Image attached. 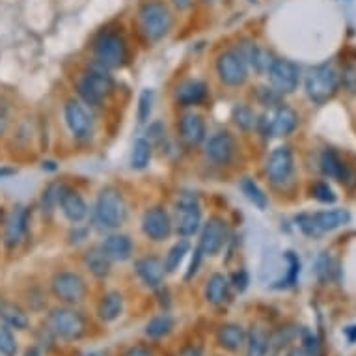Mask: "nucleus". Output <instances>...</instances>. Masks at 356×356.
Returning <instances> with one entry per match:
<instances>
[{"instance_id":"obj_1","label":"nucleus","mask_w":356,"mask_h":356,"mask_svg":"<svg viewBox=\"0 0 356 356\" xmlns=\"http://www.w3.org/2000/svg\"><path fill=\"white\" fill-rule=\"evenodd\" d=\"M127 218V205L122 193L114 187H105L95 200L94 224L97 229L112 232L122 226Z\"/></svg>"},{"instance_id":"obj_2","label":"nucleus","mask_w":356,"mask_h":356,"mask_svg":"<svg viewBox=\"0 0 356 356\" xmlns=\"http://www.w3.org/2000/svg\"><path fill=\"white\" fill-rule=\"evenodd\" d=\"M306 94L316 105H325L328 99H332L339 88V75L334 70V65L321 64L312 67L304 81Z\"/></svg>"},{"instance_id":"obj_3","label":"nucleus","mask_w":356,"mask_h":356,"mask_svg":"<svg viewBox=\"0 0 356 356\" xmlns=\"http://www.w3.org/2000/svg\"><path fill=\"white\" fill-rule=\"evenodd\" d=\"M298 228L308 237H319L323 234L347 226L350 222V213L347 209H327L317 213H302L297 216Z\"/></svg>"},{"instance_id":"obj_4","label":"nucleus","mask_w":356,"mask_h":356,"mask_svg":"<svg viewBox=\"0 0 356 356\" xmlns=\"http://www.w3.org/2000/svg\"><path fill=\"white\" fill-rule=\"evenodd\" d=\"M76 90H79V95L86 101L88 105L99 106L112 94L114 81L106 73L105 67L99 65V67H92V70L84 73L81 81L76 82Z\"/></svg>"},{"instance_id":"obj_5","label":"nucleus","mask_w":356,"mask_h":356,"mask_svg":"<svg viewBox=\"0 0 356 356\" xmlns=\"http://www.w3.org/2000/svg\"><path fill=\"white\" fill-rule=\"evenodd\" d=\"M175 234L181 237H191L200 229L202 224V209L200 200L194 193H183L175 200V216L174 220Z\"/></svg>"},{"instance_id":"obj_6","label":"nucleus","mask_w":356,"mask_h":356,"mask_svg":"<svg viewBox=\"0 0 356 356\" xmlns=\"http://www.w3.org/2000/svg\"><path fill=\"white\" fill-rule=\"evenodd\" d=\"M47 327L56 338L75 341L86 334V319L76 309L54 308L47 316Z\"/></svg>"},{"instance_id":"obj_7","label":"nucleus","mask_w":356,"mask_h":356,"mask_svg":"<svg viewBox=\"0 0 356 356\" xmlns=\"http://www.w3.org/2000/svg\"><path fill=\"white\" fill-rule=\"evenodd\" d=\"M140 29L149 41L163 40L172 29V13L163 2L149 0L140 8Z\"/></svg>"},{"instance_id":"obj_8","label":"nucleus","mask_w":356,"mask_h":356,"mask_svg":"<svg viewBox=\"0 0 356 356\" xmlns=\"http://www.w3.org/2000/svg\"><path fill=\"white\" fill-rule=\"evenodd\" d=\"M94 54L97 64L105 70L122 67L127 60V45L122 35L116 32H103L94 41Z\"/></svg>"},{"instance_id":"obj_9","label":"nucleus","mask_w":356,"mask_h":356,"mask_svg":"<svg viewBox=\"0 0 356 356\" xmlns=\"http://www.w3.org/2000/svg\"><path fill=\"white\" fill-rule=\"evenodd\" d=\"M51 289H53L54 297L65 304H81L88 293L84 278L79 273H71V270L56 273L51 282Z\"/></svg>"},{"instance_id":"obj_10","label":"nucleus","mask_w":356,"mask_h":356,"mask_svg":"<svg viewBox=\"0 0 356 356\" xmlns=\"http://www.w3.org/2000/svg\"><path fill=\"white\" fill-rule=\"evenodd\" d=\"M216 73L228 86H241L248 76V65L237 51H226L216 60Z\"/></svg>"},{"instance_id":"obj_11","label":"nucleus","mask_w":356,"mask_h":356,"mask_svg":"<svg viewBox=\"0 0 356 356\" xmlns=\"http://www.w3.org/2000/svg\"><path fill=\"white\" fill-rule=\"evenodd\" d=\"M65 123L70 127L71 135L79 140H88L94 133V118L88 112V108L82 103L75 99H70L64 106Z\"/></svg>"},{"instance_id":"obj_12","label":"nucleus","mask_w":356,"mask_h":356,"mask_svg":"<svg viewBox=\"0 0 356 356\" xmlns=\"http://www.w3.org/2000/svg\"><path fill=\"white\" fill-rule=\"evenodd\" d=\"M267 75H269V81L273 84V90H276L280 95H286L293 94L297 90L300 71L289 60L276 58Z\"/></svg>"},{"instance_id":"obj_13","label":"nucleus","mask_w":356,"mask_h":356,"mask_svg":"<svg viewBox=\"0 0 356 356\" xmlns=\"http://www.w3.org/2000/svg\"><path fill=\"white\" fill-rule=\"evenodd\" d=\"M172 229H174L172 216L164 207H152L142 216V232L149 241L155 243L166 241L172 235Z\"/></svg>"},{"instance_id":"obj_14","label":"nucleus","mask_w":356,"mask_h":356,"mask_svg":"<svg viewBox=\"0 0 356 356\" xmlns=\"http://www.w3.org/2000/svg\"><path fill=\"white\" fill-rule=\"evenodd\" d=\"M267 175L275 185H284L293 175V152L289 146H278L267 159Z\"/></svg>"},{"instance_id":"obj_15","label":"nucleus","mask_w":356,"mask_h":356,"mask_svg":"<svg viewBox=\"0 0 356 356\" xmlns=\"http://www.w3.org/2000/svg\"><path fill=\"white\" fill-rule=\"evenodd\" d=\"M226 237H228L226 222L218 218V216H213V218L205 222L202 235H200L198 248L205 256H216L222 250L224 243H226Z\"/></svg>"},{"instance_id":"obj_16","label":"nucleus","mask_w":356,"mask_h":356,"mask_svg":"<svg viewBox=\"0 0 356 356\" xmlns=\"http://www.w3.org/2000/svg\"><path fill=\"white\" fill-rule=\"evenodd\" d=\"M26 229H29V211L19 205L8 216L6 229H4V245L8 248H15L24 239Z\"/></svg>"},{"instance_id":"obj_17","label":"nucleus","mask_w":356,"mask_h":356,"mask_svg":"<svg viewBox=\"0 0 356 356\" xmlns=\"http://www.w3.org/2000/svg\"><path fill=\"white\" fill-rule=\"evenodd\" d=\"M207 157L216 164H228L232 161L235 153V140L234 136L226 133V131H220V133H215L211 136L209 142H207Z\"/></svg>"},{"instance_id":"obj_18","label":"nucleus","mask_w":356,"mask_h":356,"mask_svg":"<svg viewBox=\"0 0 356 356\" xmlns=\"http://www.w3.org/2000/svg\"><path fill=\"white\" fill-rule=\"evenodd\" d=\"M135 270L136 275H138V278H140L147 287H159L163 284L164 275H166V270H164V261L163 259H159L157 256H146L140 257V259H136Z\"/></svg>"},{"instance_id":"obj_19","label":"nucleus","mask_w":356,"mask_h":356,"mask_svg":"<svg viewBox=\"0 0 356 356\" xmlns=\"http://www.w3.org/2000/svg\"><path fill=\"white\" fill-rule=\"evenodd\" d=\"M298 125L297 112L289 108V106H278L276 112L270 118V122H267V133L270 136H287L291 135L293 131Z\"/></svg>"},{"instance_id":"obj_20","label":"nucleus","mask_w":356,"mask_h":356,"mask_svg":"<svg viewBox=\"0 0 356 356\" xmlns=\"http://www.w3.org/2000/svg\"><path fill=\"white\" fill-rule=\"evenodd\" d=\"M58 205L60 211H62V215H64L70 222H73V224H79V222H82L88 216L86 202H84V198H82L76 191L64 188Z\"/></svg>"},{"instance_id":"obj_21","label":"nucleus","mask_w":356,"mask_h":356,"mask_svg":"<svg viewBox=\"0 0 356 356\" xmlns=\"http://www.w3.org/2000/svg\"><path fill=\"white\" fill-rule=\"evenodd\" d=\"M112 261H127L133 256V241L125 234H111L101 245Z\"/></svg>"},{"instance_id":"obj_22","label":"nucleus","mask_w":356,"mask_h":356,"mask_svg":"<svg viewBox=\"0 0 356 356\" xmlns=\"http://www.w3.org/2000/svg\"><path fill=\"white\" fill-rule=\"evenodd\" d=\"M179 129H181V138L188 146H200L205 140V122L200 114L194 112L185 114L181 118Z\"/></svg>"},{"instance_id":"obj_23","label":"nucleus","mask_w":356,"mask_h":356,"mask_svg":"<svg viewBox=\"0 0 356 356\" xmlns=\"http://www.w3.org/2000/svg\"><path fill=\"white\" fill-rule=\"evenodd\" d=\"M205 94H207V86H205V82L191 79V81H185L183 84L177 86L175 101H177L181 106H193L202 103V101L205 99Z\"/></svg>"},{"instance_id":"obj_24","label":"nucleus","mask_w":356,"mask_h":356,"mask_svg":"<svg viewBox=\"0 0 356 356\" xmlns=\"http://www.w3.org/2000/svg\"><path fill=\"white\" fill-rule=\"evenodd\" d=\"M216 341L220 345L222 349L226 350H239L246 341V332L245 328L237 325V323H228V325H222L216 332Z\"/></svg>"},{"instance_id":"obj_25","label":"nucleus","mask_w":356,"mask_h":356,"mask_svg":"<svg viewBox=\"0 0 356 356\" xmlns=\"http://www.w3.org/2000/svg\"><path fill=\"white\" fill-rule=\"evenodd\" d=\"M123 314V297L122 293L108 291L105 293L97 306V316L103 323H114Z\"/></svg>"},{"instance_id":"obj_26","label":"nucleus","mask_w":356,"mask_h":356,"mask_svg":"<svg viewBox=\"0 0 356 356\" xmlns=\"http://www.w3.org/2000/svg\"><path fill=\"white\" fill-rule=\"evenodd\" d=\"M84 265L86 269L95 276V278H106L111 275L112 269V259L106 256L103 248H90V250L84 254Z\"/></svg>"},{"instance_id":"obj_27","label":"nucleus","mask_w":356,"mask_h":356,"mask_svg":"<svg viewBox=\"0 0 356 356\" xmlns=\"http://www.w3.org/2000/svg\"><path fill=\"white\" fill-rule=\"evenodd\" d=\"M229 280L220 273L209 276V280L205 284V300L209 304H222L228 298Z\"/></svg>"},{"instance_id":"obj_28","label":"nucleus","mask_w":356,"mask_h":356,"mask_svg":"<svg viewBox=\"0 0 356 356\" xmlns=\"http://www.w3.org/2000/svg\"><path fill=\"white\" fill-rule=\"evenodd\" d=\"M0 317L6 323L8 327L15 328V330H24L29 327V317L23 309L12 302H0Z\"/></svg>"},{"instance_id":"obj_29","label":"nucleus","mask_w":356,"mask_h":356,"mask_svg":"<svg viewBox=\"0 0 356 356\" xmlns=\"http://www.w3.org/2000/svg\"><path fill=\"white\" fill-rule=\"evenodd\" d=\"M321 170H323V174L328 175V177L343 181L345 164L334 149H325V152L321 153Z\"/></svg>"},{"instance_id":"obj_30","label":"nucleus","mask_w":356,"mask_h":356,"mask_svg":"<svg viewBox=\"0 0 356 356\" xmlns=\"http://www.w3.org/2000/svg\"><path fill=\"white\" fill-rule=\"evenodd\" d=\"M174 317L168 316V314H163V316L153 317L152 321L147 323L146 328H144V334H146L147 338L152 339H161L164 336H168L172 330H174Z\"/></svg>"},{"instance_id":"obj_31","label":"nucleus","mask_w":356,"mask_h":356,"mask_svg":"<svg viewBox=\"0 0 356 356\" xmlns=\"http://www.w3.org/2000/svg\"><path fill=\"white\" fill-rule=\"evenodd\" d=\"M188 250H191V243H188L187 239L177 241V243L170 248L166 257H164V270H166V273H175V270L181 267L183 259H185V256L188 254Z\"/></svg>"},{"instance_id":"obj_32","label":"nucleus","mask_w":356,"mask_h":356,"mask_svg":"<svg viewBox=\"0 0 356 356\" xmlns=\"http://www.w3.org/2000/svg\"><path fill=\"white\" fill-rule=\"evenodd\" d=\"M152 142L147 138H136L131 152V166L135 170L147 168V164L152 161Z\"/></svg>"},{"instance_id":"obj_33","label":"nucleus","mask_w":356,"mask_h":356,"mask_svg":"<svg viewBox=\"0 0 356 356\" xmlns=\"http://www.w3.org/2000/svg\"><path fill=\"white\" fill-rule=\"evenodd\" d=\"M270 345L267 334L254 328L248 336H246V356H267Z\"/></svg>"},{"instance_id":"obj_34","label":"nucleus","mask_w":356,"mask_h":356,"mask_svg":"<svg viewBox=\"0 0 356 356\" xmlns=\"http://www.w3.org/2000/svg\"><path fill=\"white\" fill-rule=\"evenodd\" d=\"M241 191H243V194L246 196V200L250 202V204H254L257 207V209H265L267 207V194L263 193L261 187L257 185L254 179H250V177H245L243 181H241Z\"/></svg>"},{"instance_id":"obj_35","label":"nucleus","mask_w":356,"mask_h":356,"mask_svg":"<svg viewBox=\"0 0 356 356\" xmlns=\"http://www.w3.org/2000/svg\"><path fill=\"white\" fill-rule=\"evenodd\" d=\"M232 120L239 129L243 131H250L254 125H256V114L252 111L250 106L246 105H237L232 112Z\"/></svg>"},{"instance_id":"obj_36","label":"nucleus","mask_w":356,"mask_h":356,"mask_svg":"<svg viewBox=\"0 0 356 356\" xmlns=\"http://www.w3.org/2000/svg\"><path fill=\"white\" fill-rule=\"evenodd\" d=\"M62 193H64V187H62V185H58V183H51V185L43 191V196H41L43 211H53L54 207L60 204Z\"/></svg>"},{"instance_id":"obj_37","label":"nucleus","mask_w":356,"mask_h":356,"mask_svg":"<svg viewBox=\"0 0 356 356\" xmlns=\"http://www.w3.org/2000/svg\"><path fill=\"white\" fill-rule=\"evenodd\" d=\"M0 355L2 356H15L17 355V341L12 330L6 327H0Z\"/></svg>"},{"instance_id":"obj_38","label":"nucleus","mask_w":356,"mask_h":356,"mask_svg":"<svg viewBox=\"0 0 356 356\" xmlns=\"http://www.w3.org/2000/svg\"><path fill=\"white\" fill-rule=\"evenodd\" d=\"M287 263H289V269H287L286 280L278 282V286L276 287H289L295 286L298 280V273H300V259H298L293 252H287Z\"/></svg>"},{"instance_id":"obj_39","label":"nucleus","mask_w":356,"mask_h":356,"mask_svg":"<svg viewBox=\"0 0 356 356\" xmlns=\"http://www.w3.org/2000/svg\"><path fill=\"white\" fill-rule=\"evenodd\" d=\"M312 196L321 202V204H334L336 202V194H334L332 187L325 181H317L314 187H312Z\"/></svg>"},{"instance_id":"obj_40","label":"nucleus","mask_w":356,"mask_h":356,"mask_svg":"<svg viewBox=\"0 0 356 356\" xmlns=\"http://www.w3.org/2000/svg\"><path fill=\"white\" fill-rule=\"evenodd\" d=\"M138 122L146 123L152 116L153 111V92L152 90H144L140 95V101H138Z\"/></svg>"},{"instance_id":"obj_41","label":"nucleus","mask_w":356,"mask_h":356,"mask_svg":"<svg viewBox=\"0 0 356 356\" xmlns=\"http://www.w3.org/2000/svg\"><path fill=\"white\" fill-rule=\"evenodd\" d=\"M330 270H332V261L327 252H323L321 256L317 257L316 261V275L321 282H327L330 278Z\"/></svg>"},{"instance_id":"obj_42","label":"nucleus","mask_w":356,"mask_h":356,"mask_svg":"<svg viewBox=\"0 0 356 356\" xmlns=\"http://www.w3.org/2000/svg\"><path fill=\"white\" fill-rule=\"evenodd\" d=\"M304 343V353L308 356H321V343H319V339L314 336V334L306 332L302 338Z\"/></svg>"},{"instance_id":"obj_43","label":"nucleus","mask_w":356,"mask_h":356,"mask_svg":"<svg viewBox=\"0 0 356 356\" xmlns=\"http://www.w3.org/2000/svg\"><path fill=\"white\" fill-rule=\"evenodd\" d=\"M339 82H343V86L349 92H356V64L345 65L343 75L339 76Z\"/></svg>"},{"instance_id":"obj_44","label":"nucleus","mask_w":356,"mask_h":356,"mask_svg":"<svg viewBox=\"0 0 356 356\" xmlns=\"http://www.w3.org/2000/svg\"><path fill=\"white\" fill-rule=\"evenodd\" d=\"M295 332H293L291 328H280L278 332L269 339V345L270 347H275V349H280L284 345H287V341H291Z\"/></svg>"},{"instance_id":"obj_45","label":"nucleus","mask_w":356,"mask_h":356,"mask_svg":"<svg viewBox=\"0 0 356 356\" xmlns=\"http://www.w3.org/2000/svg\"><path fill=\"white\" fill-rule=\"evenodd\" d=\"M280 99V94L276 90H269V88H261L259 92V101H261L265 106H275V103H278Z\"/></svg>"},{"instance_id":"obj_46","label":"nucleus","mask_w":356,"mask_h":356,"mask_svg":"<svg viewBox=\"0 0 356 356\" xmlns=\"http://www.w3.org/2000/svg\"><path fill=\"white\" fill-rule=\"evenodd\" d=\"M248 275H246V270H239V273H235L234 276H232V284H234V287L237 289L239 293H243L248 287Z\"/></svg>"},{"instance_id":"obj_47","label":"nucleus","mask_w":356,"mask_h":356,"mask_svg":"<svg viewBox=\"0 0 356 356\" xmlns=\"http://www.w3.org/2000/svg\"><path fill=\"white\" fill-rule=\"evenodd\" d=\"M202 256H204V254H202V250H200V248H196V250H194L193 263H191V267H188V273H187V276H185V280H191V278H193V276L198 273L200 263H202Z\"/></svg>"},{"instance_id":"obj_48","label":"nucleus","mask_w":356,"mask_h":356,"mask_svg":"<svg viewBox=\"0 0 356 356\" xmlns=\"http://www.w3.org/2000/svg\"><path fill=\"white\" fill-rule=\"evenodd\" d=\"M125 356H153V355H152V350L146 349V347L136 345V347H131V349L125 353Z\"/></svg>"},{"instance_id":"obj_49","label":"nucleus","mask_w":356,"mask_h":356,"mask_svg":"<svg viewBox=\"0 0 356 356\" xmlns=\"http://www.w3.org/2000/svg\"><path fill=\"white\" fill-rule=\"evenodd\" d=\"M343 334H345V338H347V341H349V343H356V325L345 327Z\"/></svg>"},{"instance_id":"obj_50","label":"nucleus","mask_w":356,"mask_h":356,"mask_svg":"<svg viewBox=\"0 0 356 356\" xmlns=\"http://www.w3.org/2000/svg\"><path fill=\"white\" fill-rule=\"evenodd\" d=\"M177 356H202V350L198 347H185Z\"/></svg>"},{"instance_id":"obj_51","label":"nucleus","mask_w":356,"mask_h":356,"mask_svg":"<svg viewBox=\"0 0 356 356\" xmlns=\"http://www.w3.org/2000/svg\"><path fill=\"white\" fill-rule=\"evenodd\" d=\"M6 122H8L6 108L0 105V133H2V131H4V127H6Z\"/></svg>"},{"instance_id":"obj_52","label":"nucleus","mask_w":356,"mask_h":356,"mask_svg":"<svg viewBox=\"0 0 356 356\" xmlns=\"http://www.w3.org/2000/svg\"><path fill=\"white\" fill-rule=\"evenodd\" d=\"M172 2H174V6L177 8V10H187L193 0H172Z\"/></svg>"},{"instance_id":"obj_53","label":"nucleus","mask_w":356,"mask_h":356,"mask_svg":"<svg viewBox=\"0 0 356 356\" xmlns=\"http://www.w3.org/2000/svg\"><path fill=\"white\" fill-rule=\"evenodd\" d=\"M10 175H15V170L4 168V166H0V179H4V177H10Z\"/></svg>"},{"instance_id":"obj_54","label":"nucleus","mask_w":356,"mask_h":356,"mask_svg":"<svg viewBox=\"0 0 356 356\" xmlns=\"http://www.w3.org/2000/svg\"><path fill=\"white\" fill-rule=\"evenodd\" d=\"M287 356H308V355H306V353H304L302 349H291V350H289V355H287Z\"/></svg>"},{"instance_id":"obj_55","label":"nucleus","mask_w":356,"mask_h":356,"mask_svg":"<svg viewBox=\"0 0 356 356\" xmlns=\"http://www.w3.org/2000/svg\"><path fill=\"white\" fill-rule=\"evenodd\" d=\"M24 356H41L40 350L35 349V347H32V349H29L26 353H24Z\"/></svg>"},{"instance_id":"obj_56","label":"nucleus","mask_w":356,"mask_h":356,"mask_svg":"<svg viewBox=\"0 0 356 356\" xmlns=\"http://www.w3.org/2000/svg\"><path fill=\"white\" fill-rule=\"evenodd\" d=\"M84 356H101L99 353H90V355H84Z\"/></svg>"},{"instance_id":"obj_57","label":"nucleus","mask_w":356,"mask_h":356,"mask_svg":"<svg viewBox=\"0 0 356 356\" xmlns=\"http://www.w3.org/2000/svg\"><path fill=\"white\" fill-rule=\"evenodd\" d=\"M252 2H254V0H252Z\"/></svg>"}]
</instances>
